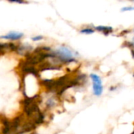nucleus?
<instances>
[{"mask_svg": "<svg viewBox=\"0 0 134 134\" xmlns=\"http://www.w3.org/2000/svg\"><path fill=\"white\" fill-rule=\"evenodd\" d=\"M54 59L59 64L71 63L75 61L77 53L73 52L71 49L65 46H61L57 49L53 50Z\"/></svg>", "mask_w": 134, "mask_h": 134, "instance_id": "obj_1", "label": "nucleus"}, {"mask_svg": "<svg viewBox=\"0 0 134 134\" xmlns=\"http://www.w3.org/2000/svg\"><path fill=\"white\" fill-rule=\"evenodd\" d=\"M18 69L24 75L31 74V75H34L36 78H39L40 77V72L38 71L37 68H35L34 66H31V65L27 64L24 60H20V63L18 64Z\"/></svg>", "mask_w": 134, "mask_h": 134, "instance_id": "obj_2", "label": "nucleus"}, {"mask_svg": "<svg viewBox=\"0 0 134 134\" xmlns=\"http://www.w3.org/2000/svg\"><path fill=\"white\" fill-rule=\"evenodd\" d=\"M92 80H93V93L96 96H100L102 92H103V86H102V82L100 78L95 75L92 74L90 75Z\"/></svg>", "mask_w": 134, "mask_h": 134, "instance_id": "obj_3", "label": "nucleus"}, {"mask_svg": "<svg viewBox=\"0 0 134 134\" xmlns=\"http://www.w3.org/2000/svg\"><path fill=\"white\" fill-rule=\"evenodd\" d=\"M24 34L21 32H16V31H11L9 34L5 35H2L0 38H5V39H9V40H18L23 37Z\"/></svg>", "mask_w": 134, "mask_h": 134, "instance_id": "obj_4", "label": "nucleus"}, {"mask_svg": "<svg viewBox=\"0 0 134 134\" xmlns=\"http://www.w3.org/2000/svg\"><path fill=\"white\" fill-rule=\"evenodd\" d=\"M31 46H28V45H18L16 52L18 54L20 55H23L24 57H26L27 54L31 53Z\"/></svg>", "mask_w": 134, "mask_h": 134, "instance_id": "obj_5", "label": "nucleus"}, {"mask_svg": "<svg viewBox=\"0 0 134 134\" xmlns=\"http://www.w3.org/2000/svg\"><path fill=\"white\" fill-rule=\"evenodd\" d=\"M97 31H100V32H102V33H104L105 35H109L110 33H111L112 32V31H113V29H112V27H108V26H97V27H95Z\"/></svg>", "mask_w": 134, "mask_h": 134, "instance_id": "obj_6", "label": "nucleus"}, {"mask_svg": "<svg viewBox=\"0 0 134 134\" xmlns=\"http://www.w3.org/2000/svg\"><path fill=\"white\" fill-rule=\"evenodd\" d=\"M55 105V100L53 98H49L46 101V107L47 108H53Z\"/></svg>", "mask_w": 134, "mask_h": 134, "instance_id": "obj_7", "label": "nucleus"}, {"mask_svg": "<svg viewBox=\"0 0 134 134\" xmlns=\"http://www.w3.org/2000/svg\"><path fill=\"white\" fill-rule=\"evenodd\" d=\"M94 32V30L91 29V28H85V29H82L81 30V33H84V34H93Z\"/></svg>", "mask_w": 134, "mask_h": 134, "instance_id": "obj_8", "label": "nucleus"}, {"mask_svg": "<svg viewBox=\"0 0 134 134\" xmlns=\"http://www.w3.org/2000/svg\"><path fill=\"white\" fill-rule=\"evenodd\" d=\"M131 10H134V6H126V7H123L121 11L122 12H125V11H131Z\"/></svg>", "mask_w": 134, "mask_h": 134, "instance_id": "obj_9", "label": "nucleus"}, {"mask_svg": "<svg viewBox=\"0 0 134 134\" xmlns=\"http://www.w3.org/2000/svg\"><path fill=\"white\" fill-rule=\"evenodd\" d=\"M127 46L131 48V53H132V56L134 58V46H132V43L131 42H127Z\"/></svg>", "mask_w": 134, "mask_h": 134, "instance_id": "obj_10", "label": "nucleus"}, {"mask_svg": "<svg viewBox=\"0 0 134 134\" xmlns=\"http://www.w3.org/2000/svg\"><path fill=\"white\" fill-rule=\"evenodd\" d=\"M42 38H43L42 36H36V37L32 38V40L33 41H38V40H42Z\"/></svg>", "mask_w": 134, "mask_h": 134, "instance_id": "obj_11", "label": "nucleus"}, {"mask_svg": "<svg viewBox=\"0 0 134 134\" xmlns=\"http://www.w3.org/2000/svg\"><path fill=\"white\" fill-rule=\"evenodd\" d=\"M32 134H38V133H32Z\"/></svg>", "mask_w": 134, "mask_h": 134, "instance_id": "obj_12", "label": "nucleus"}]
</instances>
